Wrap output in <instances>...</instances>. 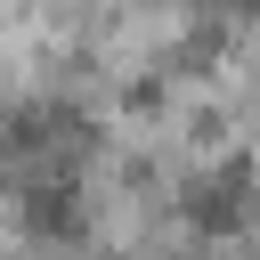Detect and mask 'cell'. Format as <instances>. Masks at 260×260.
Listing matches in <instances>:
<instances>
[]
</instances>
